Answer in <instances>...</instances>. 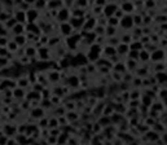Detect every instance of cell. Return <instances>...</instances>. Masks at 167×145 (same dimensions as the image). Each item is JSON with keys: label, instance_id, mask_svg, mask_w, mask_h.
I'll list each match as a JSON object with an SVG mask.
<instances>
[{"label": "cell", "instance_id": "cell-14", "mask_svg": "<svg viewBox=\"0 0 167 145\" xmlns=\"http://www.w3.org/2000/svg\"><path fill=\"white\" fill-rule=\"evenodd\" d=\"M115 52H117V56L123 60V58H126L127 53L130 52V48H128L127 44H123V43H119L117 47H115Z\"/></svg>", "mask_w": 167, "mask_h": 145}, {"label": "cell", "instance_id": "cell-25", "mask_svg": "<svg viewBox=\"0 0 167 145\" xmlns=\"http://www.w3.org/2000/svg\"><path fill=\"white\" fill-rule=\"evenodd\" d=\"M65 118H66V121L67 123H74V122H77L80 119V117L77 111H66V114H65Z\"/></svg>", "mask_w": 167, "mask_h": 145}, {"label": "cell", "instance_id": "cell-35", "mask_svg": "<svg viewBox=\"0 0 167 145\" xmlns=\"http://www.w3.org/2000/svg\"><path fill=\"white\" fill-rule=\"evenodd\" d=\"M36 126H39L38 128H44V127H48V117H43L42 119H39V123Z\"/></svg>", "mask_w": 167, "mask_h": 145}, {"label": "cell", "instance_id": "cell-40", "mask_svg": "<svg viewBox=\"0 0 167 145\" xmlns=\"http://www.w3.org/2000/svg\"><path fill=\"white\" fill-rule=\"evenodd\" d=\"M4 96L5 97H9V99H12V89H7V91H4Z\"/></svg>", "mask_w": 167, "mask_h": 145}, {"label": "cell", "instance_id": "cell-19", "mask_svg": "<svg viewBox=\"0 0 167 145\" xmlns=\"http://www.w3.org/2000/svg\"><path fill=\"white\" fill-rule=\"evenodd\" d=\"M97 125L104 130V128H107V127H110L113 126L111 125V121H110V117H106V115H100L97 118Z\"/></svg>", "mask_w": 167, "mask_h": 145}, {"label": "cell", "instance_id": "cell-30", "mask_svg": "<svg viewBox=\"0 0 167 145\" xmlns=\"http://www.w3.org/2000/svg\"><path fill=\"white\" fill-rule=\"evenodd\" d=\"M141 89L139 88H131L130 89V100H140V97H141Z\"/></svg>", "mask_w": 167, "mask_h": 145}, {"label": "cell", "instance_id": "cell-23", "mask_svg": "<svg viewBox=\"0 0 167 145\" xmlns=\"http://www.w3.org/2000/svg\"><path fill=\"white\" fill-rule=\"evenodd\" d=\"M26 33V27H25V25H22V24H17L14 26V27L10 30V35L12 36H14V35H24Z\"/></svg>", "mask_w": 167, "mask_h": 145}, {"label": "cell", "instance_id": "cell-32", "mask_svg": "<svg viewBox=\"0 0 167 145\" xmlns=\"http://www.w3.org/2000/svg\"><path fill=\"white\" fill-rule=\"evenodd\" d=\"M106 26H110V27H115V29H118V26H119V20L115 18L114 16H113V17L106 18Z\"/></svg>", "mask_w": 167, "mask_h": 145}, {"label": "cell", "instance_id": "cell-39", "mask_svg": "<svg viewBox=\"0 0 167 145\" xmlns=\"http://www.w3.org/2000/svg\"><path fill=\"white\" fill-rule=\"evenodd\" d=\"M8 140H9V137H7V136H4V135H3V133H2V135H0V145H7Z\"/></svg>", "mask_w": 167, "mask_h": 145}, {"label": "cell", "instance_id": "cell-5", "mask_svg": "<svg viewBox=\"0 0 167 145\" xmlns=\"http://www.w3.org/2000/svg\"><path fill=\"white\" fill-rule=\"evenodd\" d=\"M149 62L157 63V62H166V49L162 48H157L150 53V60Z\"/></svg>", "mask_w": 167, "mask_h": 145}, {"label": "cell", "instance_id": "cell-4", "mask_svg": "<svg viewBox=\"0 0 167 145\" xmlns=\"http://www.w3.org/2000/svg\"><path fill=\"white\" fill-rule=\"evenodd\" d=\"M58 26V30H57V34L60 35L62 39H66V38L71 36L75 31L73 30V27L69 25V22H62V24H57Z\"/></svg>", "mask_w": 167, "mask_h": 145}, {"label": "cell", "instance_id": "cell-15", "mask_svg": "<svg viewBox=\"0 0 167 145\" xmlns=\"http://www.w3.org/2000/svg\"><path fill=\"white\" fill-rule=\"evenodd\" d=\"M13 18L17 21V24H22V25H26V12H22L20 9H13Z\"/></svg>", "mask_w": 167, "mask_h": 145}, {"label": "cell", "instance_id": "cell-16", "mask_svg": "<svg viewBox=\"0 0 167 145\" xmlns=\"http://www.w3.org/2000/svg\"><path fill=\"white\" fill-rule=\"evenodd\" d=\"M30 117L34 118V119H42L43 117H45V111L43 110L40 106H35V108H31L30 109Z\"/></svg>", "mask_w": 167, "mask_h": 145}, {"label": "cell", "instance_id": "cell-31", "mask_svg": "<svg viewBox=\"0 0 167 145\" xmlns=\"http://www.w3.org/2000/svg\"><path fill=\"white\" fill-rule=\"evenodd\" d=\"M16 25H17V21H16V20L13 18V16H12V17H10V18L7 21V22H4V24H3V27H4V29H7L8 31H10V30H12V29Z\"/></svg>", "mask_w": 167, "mask_h": 145}, {"label": "cell", "instance_id": "cell-34", "mask_svg": "<svg viewBox=\"0 0 167 145\" xmlns=\"http://www.w3.org/2000/svg\"><path fill=\"white\" fill-rule=\"evenodd\" d=\"M92 33L96 35V36H104V34H105V27H102V26H96V27L93 29V31Z\"/></svg>", "mask_w": 167, "mask_h": 145}, {"label": "cell", "instance_id": "cell-8", "mask_svg": "<svg viewBox=\"0 0 167 145\" xmlns=\"http://www.w3.org/2000/svg\"><path fill=\"white\" fill-rule=\"evenodd\" d=\"M70 20V9L67 8H60L57 10V16L55 18V22L57 24H62V22H67Z\"/></svg>", "mask_w": 167, "mask_h": 145}, {"label": "cell", "instance_id": "cell-11", "mask_svg": "<svg viewBox=\"0 0 167 145\" xmlns=\"http://www.w3.org/2000/svg\"><path fill=\"white\" fill-rule=\"evenodd\" d=\"M2 133L4 136L7 137H13L16 133H17V127H16L14 125H12V123H8V125H3L2 127Z\"/></svg>", "mask_w": 167, "mask_h": 145}, {"label": "cell", "instance_id": "cell-13", "mask_svg": "<svg viewBox=\"0 0 167 145\" xmlns=\"http://www.w3.org/2000/svg\"><path fill=\"white\" fill-rule=\"evenodd\" d=\"M153 78L155 80L158 87H166V83H167V75H166V71H161V73H155V74H152Z\"/></svg>", "mask_w": 167, "mask_h": 145}, {"label": "cell", "instance_id": "cell-12", "mask_svg": "<svg viewBox=\"0 0 167 145\" xmlns=\"http://www.w3.org/2000/svg\"><path fill=\"white\" fill-rule=\"evenodd\" d=\"M96 26H97V21H96V17H89V18H85L82 30L85 31V33H92Z\"/></svg>", "mask_w": 167, "mask_h": 145}, {"label": "cell", "instance_id": "cell-21", "mask_svg": "<svg viewBox=\"0 0 167 145\" xmlns=\"http://www.w3.org/2000/svg\"><path fill=\"white\" fill-rule=\"evenodd\" d=\"M12 40L18 45V48H25L27 45V40H26L25 34L24 35H14V36H12Z\"/></svg>", "mask_w": 167, "mask_h": 145}, {"label": "cell", "instance_id": "cell-26", "mask_svg": "<svg viewBox=\"0 0 167 145\" xmlns=\"http://www.w3.org/2000/svg\"><path fill=\"white\" fill-rule=\"evenodd\" d=\"M118 34H119L118 29H115V27H110V26H106V27H105V34H104V36L106 38V39H109V38L118 36Z\"/></svg>", "mask_w": 167, "mask_h": 145}, {"label": "cell", "instance_id": "cell-7", "mask_svg": "<svg viewBox=\"0 0 167 145\" xmlns=\"http://www.w3.org/2000/svg\"><path fill=\"white\" fill-rule=\"evenodd\" d=\"M45 78L48 80V83H52V84L57 85V84H60V82H61V71L49 69V70L47 71V74H45Z\"/></svg>", "mask_w": 167, "mask_h": 145}, {"label": "cell", "instance_id": "cell-6", "mask_svg": "<svg viewBox=\"0 0 167 145\" xmlns=\"http://www.w3.org/2000/svg\"><path fill=\"white\" fill-rule=\"evenodd\" d=\"M67 88L70 89H78L80 88V79H79V75H75V74H69L67 78L65 80V84Z\"/></svg>", "mask_w": 167, "mask_h": 145}, {"label": "cell", "instance_id": "cell-1", "mask_svg": "<svg viewBox=\"0 0 167 145\" xmlns=\"http://www.w3.org/2000/svg\"><path fill=\"white\" fill-rule=\"evenodd\" d=\"M36 60L38 62H49L52 61V49L48 47H40L36 49Z\"/></svg>", "mask_w": 167, "mask_h": 145}, {"label": "cell", "instance_id": "cell-17", "mask_svg": "<svg viewBox=\"0 0 167 145\" xmlns=\"http://www.w3.org/2000/svg\"><path fill=\"white\" fill-rule=\"evenodd\" d=\"M24 56L30 58V60H34L36 57V48L34 47V44H27L24 48Z\"/></svg>", "mask_w": 167, "mask_h": 145}, {"label": "cell", "instance_id": "cell-10", "mask_svg": "<svg viewBox=\"0 0 167 145\" xmlns=\"http://www.w3.org/2000/svg\"><path fill=\"white\" fill-rule=\"evenodd\" d=\"M119 9L125 14H130V16H132L136 12V10H135L133 2H119Z\"/></svg>", "mask_w": 167, "mask_h": 145}, {"label": "cell", "instance_id": "cell-41", "mask_svg": "<svg viewBox=\"0 0 167 145\" xmlns=\"http://www.w3.org/2000/svg\"><path fill=\"white\" fill-rule=\"evenodd\" d=\"M130 145H139V144H137V143H135V141H132V143H131Z\"/></svg>", "mask_w": 167, "mask_h": 145}, {"label": "cell", "instance_id": "cell-36", "mask_svg": "<svg viewBox=\"0 0 167 145\" xmlns=\"http://www.w3.org/2000/svg\"><path fill=\"white\" fill-rule=\"evenodd\" d=\"M10 38L8 36H0V48H7V44Z\"/></svg>", "mask_w": 167, "mask_h": 145}, {"label": "cell", "instance_id": "cell-38", "mask_svg": "<svg viewBox=\"0 0 167 145\" xmlns=\"http://www.w3.org/2000/svg\"><path fill=\"white\" fill-rule=\"evenodd\" d=\"M123 16H125V13H123L122 10H121L119 8H118V9L115 10V13H114V17H115V18H118V20H121V18L123 17Z\"/></svg>", "mask_w": 167, "mask_h": 145}, {"label": "cell", "instance_id": "cell-9", "mask_svg": "<svg viewBox=\"0 0 167 145\" xmlns=\"http://www.w3.org/2000/svg\"><path fill=\"white\" fill-rule=\"evenodd\" d=\"M40 18V12L31 7L27 12H26V24H36V21Z\"/></svg>", "mask_w": 167, "mask_h": 145}, {"label": "cell", "instance_id": "cell-27", "mask_svg": "<svg viewBox=\"0 0 167 145\" xmlns=\"http://www.w3.org/2000/svg\"><path fill=\"white\" fill-rule=\"evenodd\" d=\"M60 8H62V2H58V0H55V2H47V9L48 10H58Z\"/></svg>", "mask_w": 167, "mask_h": 145}, {"label": "cell", "instance_id": "cell-37", "mask_svg": "<svg viewBox=\"0 0 167 145\" xmlns=\"http://www.w3.org/2000/svg\"><path fill=\"white\" fill-rule=\"evenodd\" d=\"M47 141H48V144H49V145H57V137L48 135L47 136Z\"/></svg>", "mask_w": 167, "mask_h": 145}, {"label": "cell", "instance_id": "cell-29", "mask_svg": "<svg viewBox=\"0 0 167 145\" xmlns=\"http://www.w3.org/2000/svg\"><path fill=\"white\" fill-rule=\"evenodd\" d=\"M48 128H49V130H51V128H60L57 117H55V115L48 117Z\"/></svg>", "mask_w": 167, "mask_h": 145}, {"label": "cell", "instance_id": "cell-2", "mask_svg": "<svg viewBox=\"0 0 167 145\" xmlns=\"http://www.w3.org/2000/svg\"><path fill=\"white\" fill-rule=\"evenodd\" d=\"M118 8H119V2H106L104 8H102V16L105 18L113 17Z\"/></svg>", "mask_w": 167, "mask_h": 145}, {"label": "cell", "instance_id": "cell-28", "mask_svg": "<svg viewBox=\"0 0 167 145\" xmlns=\"http://www.w3.org/2000/svg\"><path fill=\"white\" fill-rule=\"evenodd\" d=\"M18 49H20V48H18V45L16 44V43H14L12 39H9L8 44H7V51L10 53V55H13V56H14L16 53L18 52Z\"/></svg>", "mask_w": 167, "mask_h": 145}, {"label": "cell", "instance_id": "cell-3", "mask_svg": "<svg viewBox=\"0 0 167 145\" xmlns=\"http://www.w3.org/2000/svg\"><path fill=\"white\" fill-rule=\"evenodd\" d=\"M118 29L123 30L125 33H130V31L133 29V22H132V16L130 14H125L123 17L119 20V26Z\"/></svg>", "mask_w": 167, "mask_h": 145}, {"label": "cell", "instance_id": "cell-20", "mask_svg": "<svg viewBox=\"0 0 167 145\" xmlns=\"http://www.w3.org/2000/svg\"><path fill=\"white\" fill-rule=\"evenodd\" d=\"M150 60V53L148 51H145L144 48L139 52V63H143V65H148Z\"/></svg>", "mask_w": 167, "mask_h": 145}, {"label": "cell", "instance_id": "cell-18", "mask_svg": "<svg viewBox=\"0 0 167 145\" xmlns=\"http://www.w3.org/2000/svg\"><path fill=\"white\" fill-rule=\"evenodd\" d=\"M25 96H26V91L22 88H18L16 87L14 89H12V99L17 100V101H22L25 100Z\"/></svg>", "mask_w": 167, "mask_h": 145}, {"label": "cell", "instance_id": "cell-24", "mask_svg": "<svg viewBox=\"0 0 167 145\" xmlns=\"http://www.w3.org/2000/svg\"><path fill=\"white\" fill-rule=\"evenodd\" d=\"M159 136H161V135H158V133L154 132L153 130L147 131V132H145V135H144V137L147 139L148 141H150V143H157V141L159 140Z\"/></svg>", "mask_w": 167, "mask_h": 145}, {"label": "cell", "instance_id": "cell-22", "mask_svg": "<svg viewBox=\"0 0 167 145\" xmlns=\"http://www.w3.org/2000/svg\"><path fill=\"white\" fill-rule=\"evenodd\" d=\"M25 27H26V33L34 34V35H36V36H39V35L42 34V31H40L39 27H38L36 24H26Z\"/></svg>", "mask_w": 167, "mask_h": 145}, {"label": "cell", "instance_id": "cell-33", "mask_svg": "<svg viewBox=\"0 0 167 145\" xmlns=\"http://www.w3.org/2000/svg\"><path fill=\"white\" fill-rule=\"evenodd\" d=\"M128 48H130V51H137V52H140L144 48V45L139 40H136V42H132L131 44H128Z\"/></svg>", "mask_w": 167, "mask_h": 145}, {"label": "cell", "instance_id": "cell-42", "mask_svg": "<svg viewBox=\"0 0 167 145\" xmlns=\"http://www.w3.org/2000/svg\"><path fill=\"white\" fill-rule=\"evenodd\" d=\"M2 10H3V8H0V13H2Z\"/></svg>", "mask_w": 167, "mask_h": 145}]
</instances>
